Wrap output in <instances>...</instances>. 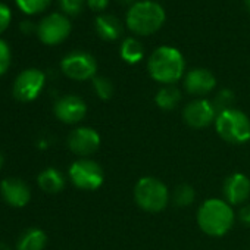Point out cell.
<instances>
[{"instance_id":"cell-1","label":"cell","mask_w":250,"mask_h":250,"mask_svg":"<svg viewBox=\"0 0 250 250\" xmlns=\"http://www.w3.org/2000/svg\"><path fill=\"white\" fill-rule=\"evenodd\" d=\"M147 69L150 77L165 85L177 83L186 69V62L181 52L175 47H158L149 58Z\"/></svg>"},{"instance_id":"cell-2","label":"cell","mask_w":250,"mask_h":250,"mask_svg":"<svg viewBox=\"0 0 250 250\" xmlns=\"http://www.w3.org/2000/svg\"><path fill=\"white\" fill-rule=\"evenodd\" d=\"M197 224L208 235L221 237L227 234L234 224V212L231 205L222 199H208L199 208Z\"/></svg>"},{"instance_id":"cell-3","label":"cell","mask_w":250,"mask_h":250,"mask_svg":"<svg viewBox=\"0 0 250 250\" xmlns=\"http://www.w3.org/2000/svg\"><path fill=\"white\" fill-rule=\"evenodd\" d=\"M165 18V11L159 3L143 0L131 5L128 9L127 27L139 36H150L164 25Z\"/></svg>"},{"instance_id":"cell-4","label":"cell","mask_w":250,"mask_h":250,"mask_svg":"<svg viewBox=\"0 0 250 250\" xmlns=\"http://www.w3.org/2000/svg\"><path fill=\"white\" fill-rule=\"evenodd\" d=\"M215 128L227 143L243 145L250 140V119L238 109L219 112L215 119Z\"/></svg>"},{"instance_id":"cell-5","label":"cell","mask_w":250,"mask_h":250,"mask_svg":"<svg viewBox=\"0 0 250 250\" xmlns=\"http://www.w3.org/2000/svg\"><path fill=\"white\" fill-rule=\"evenodd\" d=\"M134 199L139 208L146 212L158 213L164 210L169 200V193L167 186L153 177H143L137 181L134 187Z\"/></svg>"},{"instance_id":"cell-6","label":"cell","mask_w":250,"mask_h":250,"mask_svg":"<svg viewBox=\"0 0 250 250\" xmlns=\"http://www.w3.org/2000/svg\"><path fill=\"white\" fill-rule=\"evenodd\" d=\"M69 178L77 188L97 190L104 180L102 167L91 159H78L69 168Z\"/></svg>"},{"instance_id":"cell-7","label":"cell","mask_w":250,"mask_h":250,"mask_svg":"<svg viewBox=\"0 0 250 250\" xmlns=\"http://www.w3.org/2000/svg\"><path fill=\"white\" fill-rule=\"evenodd\" d=\"M61 69L68 78L75 81L93 80L96 77L97 62L87 52H72L62 59Z\"/></svg>"},{"instance_id":"cell-8","label":"cell","mask_w":250,"mask_h":250,"mask_svg":"<svg viewBox=\"0 0 250 250\" xmlns=\"http://www.w3.org/2000/svg\"><path fill=\"white\" fill-rule=\"evenodd\" d=\"M46 83V75L37 68H28L22 71L14 83V97L20 102L36 100Z\"/></svg>"},{"instance_id":"cell-9","label":"cell","mask_w":250,"mask_h":250,"mask_svg":"<svg viewBox=\"0 0 250 250\" xmlns=\"http://www.w3.org/2000/svg\"><path fill=\"white\" fill-rule=\"evenodd\" d=\"M37 36L40 42L47 46L62 43L71 33V22L62 14H52L40 21L37 27Z\"/></svg>"},{"instance_id":"cell-10","label":"cell","mask_w":250,"mask_h":250,"mask_svg":"<svg viewBox=\"0 0 250 250\" xmlns=\"http://www.w3.org/2000/svg\"><path fill=\"white\" fill-rule=\"evenodd\" d=\"M183 118L191 128H205L216 119V110L212 102L206 99H196L184 107Z\"/></svg>"},{"instance_id":"cell-11","label":"cell","mask_w":250,"mask_h":250,"mask_svg":"<svg viewBox=\"0 0 250 250\" xmlns=\"http://www.w3.org/2000/svg\"><path fill=\"white\" fill-rule=\"evenodd\" d=\"M100 146V136L90 127H80L74 130L68 137V147L78 156H90Z\"/></svg>"},{"instance_id":"cell-12","label":"cell","mask_w":250,"mask_h":250,"mask_svg":"<svg viewBox=\"0 0 250 250\" xmlns=\"http://www.w3.org/2000/svg\"><path fill=\"white\" fill-rule=\"evenodd\" d=\"M53 112L56 118L65 124H77L81 119H84L87 113V104L85 102L78 96H63L61 97L53 107Z\"/></svg>"},{"instance_id":"cell-13","label":"cell","mask_w":250,"mask_h":250,"mask_svg":"<svg viewBox=\"0 0 250 250\" xmlns=\"http://www.w3.org/2000/svg\"><path fill=\"white\" fill-rule=\"evenodd\" d=\"M0 193L3 200L14 208H24L31 199V190L20 178H5L0 183Z\"/></svg>"},{"instance_id":"cell-14","label":"cell","mask_w":250,"mask_h":250,"mask_svg":"<svg viewBox=\"0 0 250 250\" xmlns=\"http://www.w3.org/2000/svg\"><path fill=\"white\" fill-rule=\"evenodd\" d=\"M222 191H224L225 202H228L229 205L243 203L250 196V180L241 172L231 174L225 180Z\"/></svg>"},{"instance_id":"cell-15","label":"cell","mask_w":250,"mask_h":250,"mask_svg":"<svg viewBox=\"0 0 250 250\" xmlns=\"http://www.w3.org/2000/svg\"><path fill=\"white\" fill-rule=\"evenodd\" d=\"M215 85H216L215 75L205 68L191 69L184 78V87L187 93L193 96H205L210 93L215 88Z\"/></svg>"},{"instance_id":"cell-16","label":"cell","mask_w":250,"mask_h":250,"mask_svg":"<svg viewBox=\"0 0 250 250\" xmlns=\"http://www.w3.org/2000/svg\"><path fill=\"white\" fill-rule=\"evenodd\" d=\"M94 27H96L97 34L103 40H107V42L118 40L122 36V24H121V21L115 15H110V14L97 17L96 22H94Z\"/></svg>"},{"instance_id":"cell-17","label":"cell","mask_w":250,"mask_h":250,"mask_svg":"<svg viewBox=\"0 0 250 250\" xmlns=\"http://www.w3.org/2000/svg\"><path fill=\"white\" fill-rule=\"evenodd\" d=\"M37 183L43 191L50 193V194L59 193L65 187V178H63L62 172L55 168H47V169L42 171L39 174Z\"/></svg>"},{"instance_id":"cell-18","label":"cell","mask_w":250,"mask_h":250,"mask_svg":"<svg viewBox=\"0 0 250 250\" xmlns=\"http://www.w3.org/2000/svg\"><path fill=\"white\" fill-rule=\"evenodd\" d=\"M47 237L43 229L30 228L27 229L17 243V250H43L46 247Z\"/></svg>"},{"instance_id":"cell-19","label":"cell","mask_w":250,"mask_h":250,"mask_svg":"<svg viewBox=\"0 0 250 250\" xmlns=\"http://www.w3.org/2000/svg\"><path fill=\"white\" fill-rule=\"evenodd\" d=\"M145 47L137 39H125L121 44V58L127 63H139L143 59Z\"/></svg>"},{"instance_id":"cell-20","label":"cell","mask_w":250,"mask_h":250,"mask_svg":"<svg viewBox=\"0 0 250 250\" xmlns=\"http://www.w3.org/2000/svg\"><path fill=\"white\" fill-rule=\"evenodd\" d=\"M180 99H181V93L174 85H165V87H162L156 93V96H155L156 104L161 109H164V110H172L178 104Z\"/></svg>"},{"instance_id":"cell-21","label":"cell","mask_w":250,"mask_h":250,"mask_svg":"<svg viewBox=\"0 0 250 250\" xmlns=\"http://www.w3.org/2000/svg\"><path fill=\"white\" fill-rule=\"evenodd\" d=\"M194 197H196V193L193 190L191 186L188 184H181L175 188L174 191V196H172V200L177 206L180 208H186L188 205H191L194 202Z\"/></svg>"},{"instance_id":"cell-22","label":"cell","mask_w":250,"mask_h":250,"mask_svg":"<svg viewBox=\"0 0 250 250\" xmlns=\"http://www.w3.org/2000/svg\"><path fill=\"white\" fill-rule=\"evenodd\" d=\"M18 8L27 15H36L49 8L52 0H15Z\"/></svg>"},{"instance_id":"cell-23","label":"cell","mask_w":250,"mask_h":250,"mask_svg":"<svg viewBox=\"0 0 250 250\" xmlns=\"http://www.w3.org/2000/svg\"><path fill=\"white\" fill-rule=\"evenodd\" d=\"M93 88H94V93L102 100H109L113 96V84L106 77H94L93 78Z\"/></svg>"},{"instance_id":"cell-24","label":"cell","mask_w":250,"mask_h":250,"mask_svg":"<svg viewBox=\"0 0 250 250\" xmlns=\"http://www.w3.org/2000/svg\"><path fill=\"white\" fill-rule=\"evenodd\" d=\"M232 103H234V94H232V91H229V90H222V91H219V93L216 94L215 100L212 102V104H213L215 110H218V113H219V112H224V110H228V109H232V107H231Z\"/></svg>"},{"instance_id":"cell-25","label":"cell","mask_w":250,"mask_h":250,"mask_svg":"<svg viewBox=\"0 0 250 250\" xmlns=\"http://www.w3.org/2000/svg\"><path fill=\"white\" fill-rule=\"evenodd\" d=\"M11 66V47L0 39V75H3Z\"/></svg>"},{"instance_id":"cell-26","label":"cell","mask_w":250,"mask_h":250,"mask_svg":"<svg viewBox=\"0 0 250 250\" xmlns=\"http://www.w3.org/2000/svg\"><path fill=\"white\" fill-rule=\"evenodd\" d=\"M61 8L65 14L68 15H78L83 9L84 0H59Z\"/></svg>"},{"instance_id":"cell-27","label":"cell","mask_w":250,"mask_h":250,"mask_svg":"<svg viewBox=\"0 0 250 250\" xmlns=\"http://www.w3.org/2000/svg\"><path fill=\"white\" fill-rule=\"evenodd\" d=\"M11 18H12L11 9L5 3H0V34H2L9 27Z\"/></svg>"},{"instance_id":"cell-28","label":"cell","mask_w":250,"mask_h":250,"mask_svg":"<svg viewBox=\"0 0 250 250\" xmlns=\"http://www.w3.org/2000/svg\"><path fill=\"white\" fill-rule=\"evenodd\" d=\"M87 3H88L90 9H93V11H97V12H100V11H103V9H104V8L107 6L109 0H87Z\"/></svg>"},{"instance_id":"cell-29","label":"cell","mask_w":250,"mask_h":250,"mask_svg":"<svg viewBox=\"0 0 250 250\" xmlns=\"http://www.w3.org/2000/svg\"><path fill=\"white\" fill-rule=\"evenodd\" d=\"M240 221H241L244 225L250 227V205H246V206L240 210Z\"/></svg>"},{"instance_id":"cell-30","label":"cell","mask_w":250,"mask_h":250,"mask_svg":"<svg viewBox=\"0 0 250 250\" xmlns=\"http://www.w3.org/2000/svg\"><path fill=\"white\" fill-rule=\"evenodd\" d=\"M116 2H119L121 5H131L134 0H116Z\"/></svg>"},{"instance_id":"cell-31","label":"cell","mask_w":250,"mask_h":250,"mask_svg":"<svg viewBox=\"0 0 250 250\" xmlns=\"http://www.w3.org/2000/svg\"><path fill=\"white\" fill-rule=\"evenodd\" d=\"M244 6H246V9L250 12V0H244Z\"/></svg>"},{"instance_id":"cell-32","label":"cell","mask_w":250,"mask_h":250,"mask_svg":"<svg viewBox=\"0 0 250 250\" xmlns=\"http://www.w3.org/2000/svg\"><path fill=\"white\" fill-rule=\"evenodd\" d=\"M3 164H5V159H3V155H2V153H0V169H2Z\"/></svg>"}]
</instances>
